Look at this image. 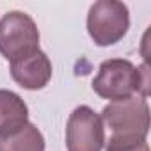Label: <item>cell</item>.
<instances>
[{
    "label": "cell",
    "mask_w": 151,
    "mask_h": 151,
    "mask_svg": "<svg viewBox=\"0 0 151 151\" xmlns=\"http://www.w3.org/2000/svg\"><path fill=\"white\" fill-rule=\"evenodd\" d=\"M100 117L105 124L103 128L110 132L105 140L107 149L146 142L149 133V105L144 96L133 94L124 100L110 101Z\"/></svg>",
    "instance_id": "obj_1"
},
{
    "label": "cell",
    "mask_w": 151,
    "mask_h": 151,
    "mask_svg": "<svg viewBox=\"0 0 151 151\" xmlns=\"http://www.w3.org/2000/svg\"><path fill=\"white\" fill-rule=\"evenodd\" d=\"M135 68L128 59H109L98 68V75L93 80V91L105 100H124L135 93L147 96V71Z\"/></svg>",
    "instance_id": "obj_2"
},
{
    "label": "cell",
    "mask_w": 151,
    "mask_h": 151,
    "mask_svg": "<svg viewBox=\"0 0 151 151\" xmlns=\"http://www.w3.org/2000/svg\"><path fill=\"white\" fill-rule=\"evenodd\" d=\"M130 29V11L117 0L94 2L87 14V32L94 45L112 46L119 43Z\"/></svg>",
    "instance_id": "obj_3"
},
{
    "label": "cell",
    "mask_w": 151,
    "mask_h": 151,
    "mask_svg": "<svg viewBox=\"0 0 151 151\" xmlns=\"http://www.w3.org/2000/svg\"><path fill=\"white\" fill-rule=\"evenodd\" d=\"M39 50L36 22L23 11H9L0 18V53L9 62Z\"/></svg>",
    "instance_id": "obj_4"
},
{
    "label": "cell",
    "mask_w": 151,
    "mask_h": 151,
    "mask_svg": "<svg viewBox=\"0 0 151 151\" xmlns=\"http://www.w3.org/2000/svg\"><path fill=\"white\" fill-rule=\"evenodd\" d=\"M105 146V128L100 114L91 107H77L68 119L66 147L68 151H101Z\"/></svg>",
    "instance_id": "obj_5"
},
{
    "label": "cell",
    "mask_w": 151,
    "mask_h": 151,
    "mask_svg": "<svg viewBox=\"0 0 151 151\" xmlns=\"http://www.w3.org/2000/svg\"><path fill=\"white\" fill-rule=\"evenodd\" d=\"M11 77L27 91L43 89L52 78V62L48 55L39 48L11 62Z\"/></svg>",
    "instance_id": "obj_6"
},
{
    "label": "cell",
    "mask_w": 151,
    "mask_h": 151,
    "mask_svg": "<svg viewBox=\"0 0 151 151\" xmlns=\"http://www.w3.org/2000/svg\"><path fill=\"white\" fill-rule=\"evenodd\" d=\"M29 123V107L20 94L0 89V135H7Z\"/></svg>",
    "instance_id": "obj_7"
},
{
    "label": "cell",
    "mask_w": 151,
    "mask_h": 151,
    "mask_svg": "<svg viewBox=\"0 0 151 151\" xmlns=\"http://www.w3.org/2000/svg\"><path fill=\"white\" fill-rule=\"evenodd\" d=\"M0 151H45V137L36 124L27 123L13 133L0 135Z\"/></svg>",
    "instance_id": "obj_8"
},
{
    "label": "cell",
    "mask_w": 151,
    "mask_h": 151,
    "mask_svg": "<svg viewBox=\"0 0 151 151\" xmlns=\"http://www.w3.org/2000/svg\"><path fill=\"white\" fill-rule=\"evenodd\" d=\"M107 151H149L147 142H140L135 146H124V147H114V149H107Z\"/></svg>",
    "instance_id": "obj_9"
}]
</instances>
